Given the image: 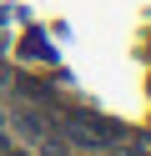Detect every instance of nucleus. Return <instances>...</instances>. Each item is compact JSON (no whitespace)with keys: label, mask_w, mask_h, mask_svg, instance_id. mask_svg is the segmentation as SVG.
<instances>
[{"label":"nucleus","mask_w":151,"mask_h":156,"mask_svg":"<svg viewBox=\"0 0 151 156\" xmlns=\"http://www.w3.org/2000/svg\"><path fill=\"white\" fill-rule=\"evenodd\" d=\"M66 136L81 141V146H111L121 131H116L111 121H101V116H91V111H70V116H66Z\"/></svg>","instance_id":"f257e3e1"},{"label":"nucleus","mask_w":151,"mask_h":156,"mask_svg":"<svg viewBox=\"0 0 151 156\" xmlns=\"http://www.w3.org/2000/svg\"><path fill=\"white\" fill-rule=\"evenodd\" d=\"M15 126H20L25 136H35V141H40V136H50V131H45V116H40V111H20V116H15Z\"/></svg>","instance_id":"f03ea898"},{"label":"nucleus","mask_w":151,"mask_h":156,"mask_svg":"<svg viewBox=\"0 0 151 156\" xmlns=\"http://www.w3.org/2000/svg\"><path fill=\"white\" fill-rule=\"evenodd\" d=\"M40 156H70V151L56 141V136H40Z\"/></svg>","instance_id":"7ed1b4c3"},{"label":"nucleus","mask_w":151,"mask_h":156,"mask_svg":"<svg viewBox=\"0 0 151 156\" xmlns=\"http://www.w3.org/2000/svg\"><path fill=\"white\" fill-rule=\"evenodd\" d=\"M131 151H136V156H151V131H136V136H131Z\"/></svg>","instance_id":"20e7f679"},{"label":"nucleus","mask_w":151,"mask_h":156,"mask_svg":"<svg viewBox=\"0 0 151 156\" xmlns=\"http://www.w3.org/2000/svg\"><path fill=\"white\" fill-rule=\"evenodd\" d=\"M126 156H136V151H126Z\"/></svg>","instance_id":"39448f33"},{"label":"nucleus","mask_w":151,"mask_h":156,"mask_svg":"<svg viewBox=\"0 0 151 156\" xmlns=\"http://www.w3.org/2000/svg\"><path fill=\"white\" fill-rule=\"evenodd\" d=\"M0 156H5V151H0Z\"/></svg>","instance_id":"423d86ee"}]
</instances>
